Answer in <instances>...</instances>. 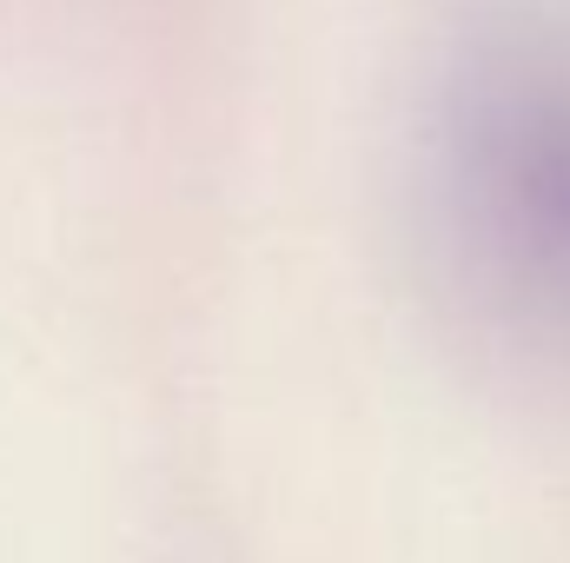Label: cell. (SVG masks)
<instances>
[{"instance_id":"6da1fadb","label":"cell","mask_w":570,"mask_h":563,"mask_svg":"<svg viewBox=\"0 0 570 563\" xmlns=\"http://www.w3.org/2000/svg\"><path fill=\"white\" fill-rule=\"evenodd\" d=\"M412 199L458 338L570 405V0H458L419 87Z\"/></svg>"}]
</instances>
